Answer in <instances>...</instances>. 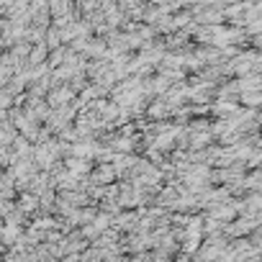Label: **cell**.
Wrapping results in <instances>:
<instances>
[{
    "mask_svg": "<svg viewBox=\"0 0 262 262\" xmlns=\"http://www.w3.org/2000/svg\"><path fill=\"white\" fill-rule=\"evenodd\" d=\"M70 95H72L70 90H57V93H54L49 100H52V105H64V100H67Z\"/></svg>",
    "mask_w": 262,
    "mask_h": 262,
    "instance_id": "6da1fadb",
    "label": "cell"
}]
</instances>
